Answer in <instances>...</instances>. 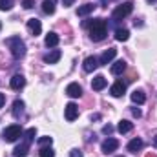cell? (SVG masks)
I'll use <instances>...</instances> for the list:
<instances>
[{
  "mask_svg": "<svg viewBox=\"0 0 157 157\" xmlns=\"http://www.w3.org/2000/svg\"><path fill=\"white\" fill-rule=\"evenodd\" d=\"M132 113H133V117H141V110H139V108H133Z\"/></svg>",
  "mask_w": 157,
  "mask_h": 157,
  "instance_id": "cell-32",
  "label": "cell"
},
{
  "mask_svg": "<svg viewBox=\"0 0 157 157\" xmlns=\"http://www.w3.org/2000/svg\"><path fill=\"white\" fill-rule=\"evenodd\" d=\"M22 133H24V132H22L20 124H11V126H7V128L4 130V139H6L7 143H15Z\"/></svg>",
  "mask_w": 157,
  "mask_h": 157,
  "instance_id": "cell-3",
  "label": "cell"
},
{
  "mask_svg": "<svg viewBox=\"0 0 157 157\" xmlns=\"http://www.w3.org/2000/svg\"><path fill=\"white\" fill-rule=\"evenodd\" d=\"M99 66H101V64H99V60H97L95 57H86V59H84V71L91 73V71H95Z\"/></svg>",
  "mask_w": 157,
  "mask_h": 157,
  "instance_id": "cell-9",
  "label": "cell"
},
{
  "mask_svg": "<svg viewBox=\"0 0 157 157\" xmlns=\"http://www.w3.org/2000/svg\"><path fill=\"white\" fill-rule=\"evenodd\" d=\"M124 70H126V62H124V60H117V62H113V66H112L110 71H112L113 75H121Z\"/></svg>",
  "mask_w": 157,
  "mask_h": 157,
  "instance_id": "cell-19",
  "label": "cell"
},
{
  "mask_svg": "<svg viewBox=\"0 0 157 157\" xmlns=\"http://www.w3.org/2000/svg\"><path fill=\"white\" fill-rule=\"evenodd\" d=\"M66 93H68L71 99H77V97H80V95H82V88L78 86L77 82H71V84H68Z\"/></svg>",
  "mask_w": 157,
  "mask_h": 157,
  "instance_id": "cell-12",
  "label": "cell"
},
{
  "mask_svg": "<svg viewBox=\"0 0 157 157\" xmlns=\"http://www.w3.org/2000/svg\"><path fill=\"white\" fill-rule=\"evenodd\" d=\"M51 143H53V137H49V135H44V137H40L39 139L40 146H48V144H51Z\"/></svg>",
  "mask_w": 157,
  "mask_h": 157,
  "instance_id": "cell-27",
  "label": "cell"
},
{
  "mask_svg": "<svg viewBox=\"0 0 157 157\" xmlns=\"http://www.w3.org/2000/svg\"><path fill=\"white\" fill-rule=\"evenodd\" d=\"M146 157H157V155H155V154H148Z\"/></svg>",
  "mask_w": 157,
  "mask_h": 157,
  "instance_id": "cell-37",
  "label": "cell"
},
{
  "mask_svg": "<svg viewBox=\"0 0 157 157\" xmlns=\"http://www.w3.org/2000/svg\"><path fill=\"white\" fill-rule=\"evenodd\" d=\"M60 57H62V53H60L59 49H53L51 53H48V55L44 57V62H46V64H55V62L60 60Z\"/></svg>",
  "mask_w": 157,
  "mask_h": 157,
  "instance_id": "cell-14",
  "label": "cell"
},
{
  "mask_svg": "<svg viewBox=\"0 0 157 157\" xmlns=\"http://www.w3.org/2000/svg\"><path fill=\"white\" fill-rule=\"evenodd\" d=\"M117 148H119L117 139H106V141L102 143V152H104V154H113Z\"/></svg>",
  "mask_w": 157,
  "mask_h": 157,
  "instance_id": "cell-8",
  "label": "cell"
},
{
  "mask_svg": "<svg viewBox=\"0 0 157 157\" xmlns=\"http://www.w3.org/2000/svg\"><path fill=\"white\" fill-rule=\"evenodd\" d=\"M115 55H117V49H115V48H110V49H106V51L101 55V59H99V64H110V62L115 59Z\"/></svg>",
  "mask_w": 157,
  "mask_h": 157,
  "instance_id": "cell-6",
  "label": "cell"
},
{
  "mask_svg": "<svg viewBox=\"0 0 157 157\" xmlns=\"http://www.w3.org/2000/svg\"><path fill=\"white\" fill-rule=\"evenodd\" d=\"M55 7H57V0H44L42 2V11L46 15H53L55 13Z\"/></svg>",
  "mask_w": 157,
  "mask_h": 157,
  "instance_id": "cell-17",
  "label": "cell"
},
{
  "mask_svg": "<svg viewBox=\"0 0 157 157\" xmlns=\"http://www.w3.org/2000/svg\"><path fill=\"white\" fill-rule=\"evenodd\" d=\"M0 29H2V24H0Z\"/></svg>",
  "mask_w": 157,
  "mask_h": 157,
  "instance_id": "cell-38",
  "label": "cell"
},
{
  "mask_svg": "<svg viewBox=\"0 0 157 157\" xmlns=\"http://www.w3.org/2000/svg\"><path fill=\"white\" fill-rule=\"evenodd\" d=\"M132 11H133V4H132V2H124V4H121L117 9L113 11V20H122V18H126Z\"/></svg>",
  "mask_w": 157,
  "mask_h": 157,
  "instance_id": "cell-4",
  "label": "cell"
},
{
  "mask_svg": "<svg viewBox=\"0 0 157 157\" xmlns=\"http://www.w3.org/2000/svg\"><path fill=\"white\" fill-rule=\"evenodd\" d=\"M143 146H144V143H143V139H132L130 143H128V152H132V154H137L139 150H143Z\"/></svg>",
  "mask_w": 157,
  "mask_h": 157,
  "instance_id": "cell-13",
  "label": "cell"
},
{
  "mask_svg": "<svg viewBox=\"0 0 157 157\" xmlns=\"http://www.w3.org/2000/svg\"><path fill=\"white\" fill-rule=\"evenodd\" d=\"M28 150H29V143H22V144H18L15 150H13V157H26L28 155Z\"/></svg>",
  "mask_w": 157,
  "mask_h": 157,
  "instance_id": "cell-15",
  "label": "cell"
},
{
  "mask_svg": "<svg viewBox=\"0 0 157 157\" xmlns=\"http://www.w3.org/2000/svg\"><path fill=\"white\" fill-rule=\"evenodd\" d=\"M4 102H6V95H4V93H0V108L4 106Z\"/></svg>",
  "mask_w": 157,
  "mask_h": 157,
  "instance_id": "cell-33",
  "label": "cell"
},
{
  "mask_svg": "<svg viewBox=\"0 0 157 157\" xmlns=\"http://www.w3.org/2000/svg\"><path fill=\"white\" fill-rule=\"evenodd\" d=\"M70 157H84V155H82L80 150H71V152H70Z\"/></svg>",
  "mask_w": 157,
  "mask_h": 157,
  "instance_id": "cell-31",
  "label": "cell"
},
{
  "mask_svg": "<svg viewBox=\"0 0 157 157\" xmlns=\"http://www.w3.org/2000/svg\"><path fill=\"white\" fill-rule=\"evenodd\" d=\"M130 97H132V101H133L135 104H143V102L146 101V95H144V91H143V90H135Z\"/></svg>",
  "mask_w": 157,
  "mask_h": 157,
  "instance_id": "cell-18",
  "label": "cell"
},
{
  "mask_svg": "<svg viewBox=\"0 0 157 157\" xmlns=\"http://www.w3.org/2000/svg\"><path fill=\"white\" fill-rule=\"evenodd\" d=\"M24 113V102L22 101H15L13 102V115L15 117H20Z\"/></svg>",
  "mask_w": 157,
  "mask_h": 157,
  "instance_id": "cell-23",
  "label": "cell"
},
{
  "mask_svg": "<svg viewBox=\"0 0 157 157\" xmlns=\"http://www.w3.org/2000/svg\"><path fill=\"white\" fill-rule=\"evenodd\" d=\"M154 146H155V148H157V135H155V137H154Z\"/></svg>",
  "mask_w": 157,
  "mask_h": 157,
  "instance_id": "cell-35",
  "label": "cell"
},
{
  "mask_svg": "<svg viewBox=\"0 0 157 157\" xmlns=\"http://www.w3.org/2000/svg\"><path fill=\"white\" fill-rule=\"evenodd\" d=\"M64 115L68 121H75L78 115V106L75 102H70V104H66V108H64Z\"/></svg>",
  "mask_w": 157,
  "mask_h": 157,
  "instance_id": "cell-5",
  "label": "cell"
},
{
  "mask_svg": "<svg viewBox=\"0 0 157 157\" xmlns=\"http://www.w3.org/2000/svg\"><path fill=\"white\" fill-rule=\"evenodd\" d=\"M44 42H46L48 48H55V46L59 44V35H57V33H48Z\"/></svg>",
  "mask_w": 157,
  "mask_h": 157,
  "instance_id": "cell-20",
  "label": "cell"
},
{
  "mask_svg": "<svg viewBox=\"0 0 157 157\" xmlns=\"http://www.w3.org/2000/svg\"><path fill=\"white\" fill-rule=\"evenodd\" d=\"M90 37L95 42L106 39V20L104 18H95L91 22V29H90Z\"/></svg>",
  "mask_w": 157,
  "mask_h": 157,
  "instance_id": "cell-1",
  "label": "cell"
},
{
  "mask_svg": "<svg viewBox=\"0 0 157 157\" xmlns=\"http://www.w3.org/2000/svg\"><path fill=\"white\" fill-rule=\"evenodd\" d=\"M115 39H117L119 42H126V40L130 39V31H128V29H117V31H115Z\"/></svg>",
  "mask_w": 157,
  "mask_h": 157,
  "instance_id": "cell-24",
  "label": "cell"
},
{
  "mask_svg": "<svg viewBox=\"0 0 157 157\" xmlns=\"http://www.w3.org/2000/svg\"><path fill=\"white\" fill-rule=\"evenodd\" d=\"M15 0H0V11H9L13 7Z\"/></svg>",
  "mask_w": 157,
  "mask_h": 157,
  "instance_id": "cell-25",
  "label": "cell"
},
{
  "mask_svg": "<svg viewBox=\"0 0 157 157\" xmlns=\"http://www.w3.org/2000/svg\"><path fill=\"white\" fill-rule=\"evenodd\" d=\"M62 2H64V6H71V4H73L75 0H62Z\"/></svg>",
  "mask_w": 157,
  "mask_h": 157,
  "instance_id": "cell-34",
  "label": "cell"
},
{
  "mask_svg": "<svg viewBox=\"0 0 157 157\" xmlns=\"http://www.w3.org/2000/svg\"><path fill=\"white\" fill-rule=\"evenodd\" d=\"M106 84H108V80H106L104 75H97V77H93V80H91V88H93L95 91L104 90V88H106Z\"/></svg>",
  "mask_w": 157,
  "mask_h": 157,
  "instance_id": "cell-10",
  "label": "cell"
},
{
  "mask_svg": "<svg viewBox=\"0 0 157 157\" xmlns=\"http://www.w3.org/2000/svg\"><path fill=\"white\" fill-rule=\"evenodd\" d=\"M28 29H29V33L31 35H40V31H42V24H40L39 18H29L28 20Z\"/></svg>",
  "mask_w": 157,
  "mask_h": 157,
  "instance_id": "cell-7",
  "label": "cell"
},
{
  "mask_svg": "<svg viewBox=\"0 0 157 157\" xmlns=\"http://www.w3.org/2000/svg\"><path fill=\"white\" fill-rule=\"evenodd\" d=\"M121 157H122V155H121Z\"/></svg>",
  "mask_w": 157,
  "mask_h": 157,
  "instance_id": "cell-39",
  "label": "cell"
},
{
  "mask_svg": "<svg viewBox=\"0 0 157 157\" xmlns=\"http://www.w3.org/2000/svg\"><path fill=\"white\" fill-rule=\"evenodd\" d=\"M124 91H126V84H124L122 80H117V82L110 88V93H112L113 97H122Z\"/></svg>",
  "mask_w": 157,
  "mask_h": 157,
  "instance_id": "cell-11",
  "label": "cell"
},
{
  "mask_svg": "<svg viewBox=\"0 0 157 157\" xmlns=\"http://www.w3.org/2000/svg\"><path fill=\"white\" fill-rule=\"evenodd\" d=\"M146 2H148V4H155L157 0H146Z\"/></svg>",
  "mask_w": 157,
  "mask_h": 157,
  "instance_id": "cell-36",
  "label": "cell"
},
{
  "mask_svg": "<svg viewBox=\"0 0 157 157\" xmlns=\"http://www.w3.org/2000/svg\"><path fill=\"white\" fill-rule=\"evenodd\" d=\"M6 44L11 49V55L15 59H22L26 55V44H24V40L20 39V37H11V39L6 40Z\"/></svg>",
  "mask_w": 157,
  "mask_h": 157,
  "instance_id": "cell-2",
  "label": "cell"
},
{
  "mask_svg": "<svg viewBox=\"0 0 157 157\" xmlns=\"http://www.w3.org/2000/svg\"><path fill=\"white\" fill-rule=\"evenodd\" d=\"M132 128H133V122H130V121H121L117 124V130L121 133H128V132H132Z\"/></svg>",
  "mask_w": 157,
  "mask_h": 157,
  "instance_id": "cell-21",
  "label": "cell"
},
{
  "mask_svg": "<svg viewBox=\"0 0 157 157\" xmlns=\"http://www.w3.org/2000/svg\"><path fill=\"white\" fill-rule=\"evenodd\" d=\"M93 7H95L93 4H84V6H80L77 9V15L78 17H86V15H90V13L93 11Z\"/></svg>",
  "mask_w": 157,
  "mask_h": 157,
  "instance_id": "cell-22",
  "label": "cell"
},
{
  "mask_svg": "<svg viewBox=\"0 0 157 157\" xmlns=\"http://www.w3.org/2000/svg\"><path fill=\"white\" fill-rule=\"evenodd\" d=\"M35 135H37V130H35V128H29V130L24 133V137H26V143H31V141L35 139Z\"/></svg>",
  "mask_w": 157,
  "mask_h": 157,
  "instance_id": "cell-26",
  "label": "cell"
},
{
  "mask_svg": "<svg viewBox=\"0 0 157 157\" xmlns=\"http://www.w3.org/2000/svg\"><path fill=\"white\" fill-rule=\"evenodd\" d=\"M24 84H26V78L22 75H13V78L9 80V86L13 90H20V88H24Z\"/></svg>",
  "mask_w": 157,
  "mask_h": 157,
  "instance_id": "cell-16",
  "label": "cell"
},
{
  "mask_svg": "<svg viewBox=\"0 0 157 157\" xmlns=\"http://www.w3.org/2000/svg\"><path fill=\"white\" fill-rule=\"evenodd\" d=\"M40 157H55V152H53L51 148H46V146H44V148L40 150Z\"/></svg>",
  "mask_w": 157,
  "mask_h": 157,
  "instance_id": "cell-28",
  "label": "cell"
},
{
  "mask_svg": "<svg viewBox=\"0 0 157 157\" xmlns=\"http://www.w3.org/2000/svg\"><path fill=\"white\" fill-rule=\"evenodd\" d=\"M22 6H24L26 9H31V7L35 6V2H33V0H22Z\"/></svg>",
  "mask_w": 157,
  "mask_h": 157,
  "instance_id": "cell-29",
  "label": "cell"
},
{
  "mask_svg": "<svg viewBox=\"0 0 157 157\" xmlns=\"http://www.w3.org/2000/svg\"><path fill=\"white\" fill-rule=\"evenodd\" d=\"M102 132H104V133H106V135H110V133H112V132H113V126H112V124H106V126H104V128H102Z\"/></svg>",
  "mask_w": 157,
  "mask_h": 157,
  "instance_id": "cell-30",
  "label": "cell"
}]
</instances>
